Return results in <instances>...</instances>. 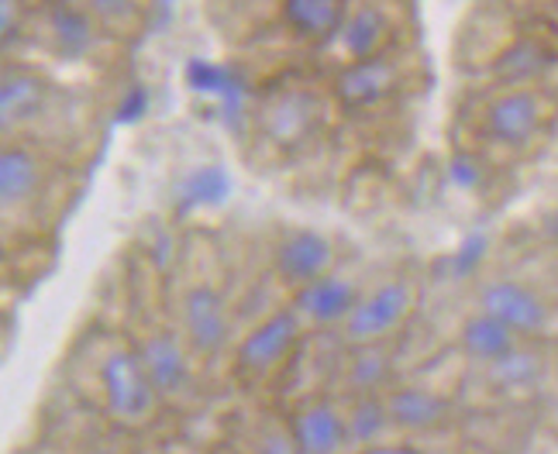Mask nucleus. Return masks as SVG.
<instances>
[{
  "instance_id": "f257e3e1",
  "label": "nucleus",
  "mask_w": 558,
  "mask_h": 454,
  "mask_svg": "<svg viewBox=\"0 0 558 454\" xmlns=\"http://www.w3.org/2000/svg\"><path fill=\"white\" fill-rule=\"evenodd\" d=\"M469 156L476 162H521L538 156L558 127V90L542 83H489L469 103Z\"/></svg>"
},
{
  "instance_id": "f03ea898",
  "label": "nucleus",
  "mask_w": 558,
  "mask_h": 454,
  "mask_svg": "<svg viewBox=\"0 0 558 454\" xmlns=\"http://www.w3.org/2000/svg\"><path fill=\"white\" fill-rule=\"evenodd\" d=\"M307 341L311 331L304 328V320L296 317L290 303H283V307H276L255 328H248L242 341L231 348L234 379L245 382V389L276 385L300 361Z\"/></svg>"
},
{
  "instance_id": "7ed1b4c3",
  "label": "nucleus",
  "mask_w": 558,
  "mask_h": 454,
  "mask_svg": "<svg viewBox=\"0 0 558 454\" xmlns=\"http://www.w3.org/2000/svg\"><path fill=\"white\" fill-rule=\"evenodd\" d=\"M97 389L104 414L121 427H145L162 403L135 341H111L97 355Z\"/></svg>"
},
{
  "instance_id": "20e7f679",
  "label": "nucleus",
  "mask_w": 558,
  "mask_h": 454,
  "mask_svg": "<svg viewBox=\"0 0 558 454\" xmlns=\"http://www.w3.org/2000/svg\"><path fill=\"white\" fill-rule=\"evenodd\" d=\"M421 279L417 275H386L376 286L362 290V299L349 320L335 331L341 344H383V341H400L403 331L411 328V320L421 310Z\"/></svg>"
},
{
  "instance_id": "39448f33",
  "label": "nucleus",
  "mask_w": 558,
  "mask_h": 454,
  "mask_svg": "<svg viewBox=\"0 0 558 454\" xmlns=\"http://www.w3.org/2000/svg\"><path fill=\"white\" fill-rule=\"evenodd\" d=\"M472 310L500 320L521 341L548 344L558 331V303L521 275H486L472 293Z\"/></svg>"
},
{
  "instance_id": "423d86ee",
  "label": "nucleus",
  "mask_w": 558,
  "mask_h": 454,
  "mask_svg": "<svg viewBox=\"0 0 558 454\" xmlns=\"http://www.w3.org/2000/svg\"><path fill=\"white\" fill-rule=\"evenodd\" d=\"M177 331L183 334L193 358L214 361L228 355L234 341V314L228 296L210 283H190L180 293Z\"/></svg>"
},
{
  "instance_id": "0eeeda50",
  "label": "nucleus",
  "mask_w": 558,
  "mask_h": 454,
  "mask_svg": "<svg viewBox=\"0 0 558 454\" xmlns=\"http://www.w3.org/2000/svg\"><path fill=\"white\" fill-rule=\"evenodd\" d=\"M407 90V62L397 52H386L362 62H341V70L331 79V97L341 111L366 114L393 103Z\"/></svg>"
},
{
  "instance_id": "6e6552de",
  "label": "nucleus",
  "mask_w": 558,
  "mask_h": 454,
  "mask_svg": "<svg viewBox=\"0 0 558 454\" xmlns=\"http://www.w3.org/2000/svg\"><path fill=\"white\" fill-rule=\"evenodd\" d=\"M283 414L296 454H349L352 430L341 396L328 393V389H314V393L293 400Z\"/></svg>"
},
{
  "instance_id": "1a4fd4ad",
  "label": "nucleus",
  "mask_w": 558,
  "mask_h": 454,
  "mask_svg": "<svg viewBox=\"0 0 558 454\" xmlns=\"http://www.w3.org/2000/svg\"><path fill=\"white\" fill-rule=\"evenodd\" d=\"M386 414L397 438H424L441 434V430L459 417V403L452 393L432 385V382H403L397 379L383 393Z\"/></svg>"
},
{
  "instance_id": "9d476101",
  "label": "nucleus",
  "mask_w": 558,
  "mask_h": 454,
  "mask_svg": "<svg viewBox=\"0 0 558 454\" xmlns=\"http://www.w3.org/2000/svg\"><path fill=\"white\" fill-rule=\"evenodd\" d=\"M362 290L366 286H362L355 275L341 272L335 266L331 272L314 279V283L293 290L287 303L296 310V317L304 320V328L311 334H335L355 310V303L362 299Z\"/></svg>"
},
{
  "instance_id": "9b49d317",
  "label": "nucleus",
  "mask_w": 558,
  "mask_h": 454,
  "mask_svg": "<svg viewBox=\"0 0 558 454\" xmlns=\"http://www.w3.org/2000/svg\"><path fill=\"white\" fill-rule=\"evenodd\" d=\"M397 344L400 341L341 344L331 376V393L341 400L386 393L397 382Z\"/></svg>"
},
{
  "instance_id": "f8f14e48",
  "label": "nucleus",
  "mask_w": 558,
  "mask_h": 454,
  "mask_svg": "<svg viewBox=\"0 0 558 454\" xmlns=\"http://www.w3.org/2000/svg\"><path fill=\"white\" fill-rule=\"evenodd\" d=\"M338 266V251L328 234L311 231V228H290L276 242L272 251V275L279 279V286L287 293L300 290L331 272Z\"/></svg>"
},
{
  "instance_id": "ddd939ff",
  "label": "nucleus",
  "mask_w": 558,
  "mask_h": 454,
  "mask_svg": "<svg viewBox=\"0 0 558 454\" xmlns=\"http://www.w3.org/2000/svg\"><path fill=\"white\" fill-rule=\"evenodd\" d=\"M56 86L35 70L14 66L0 73V142H11L28 132L52 111Z\"/></svg>"
},
{
  "instance_id": "4468645a",
  "label": "nucleus",
  "mask_w": 558,
  "mask_h": 454,
  "mask_svg": "<svg viewBox=\"0 0 558 454\" xmlns=\"http://www.w3.org/2000/svg\"><path fill=\"white\" fill-rule=\"evenodd\" d=\"M135 348L162 400H183L193 393V382H197L193 361L197 358H193L177 328H153L135 341Z\"/></svg>"
},
{
  "instance_id": "2eb2a0df",
  "label": "nucleus",
  "mask_w": 558,
  "mask_h": 454,
  "mask_svg": "<svg viewBox=\"0 0 558 454\" xmlns=\"http://www.w3.org/2000/svg\"><path fill=\"white\" fill-rule=\"evenodd\" d=\"M335 49L345 62H362V59L397 52L400 49L397 17L390 14V8L379 4V0H352L345 25H341L335 38Z\"/></svg>"
},
{
  "instance_id": "dca6fc26",
  "label": "nucleus",
  "mask_w": 558,
  "mask_h": 454,
  "mask_svg": "<svg viewBox=\"0 0 558 454\" xmlns=\"http://www.w3.org/2000/svg\"><path fill=\"white\" fill-rule=\"evenodd\" d=\"M41 35H46L49 49L66 62L90 59L107 38L100 21L83 0H49L41 8Z\"/></svg>"
},
{
  "instance_id": "f3484780",
  "label": "nucleus",
  "mask_w": 558,
  "mask_h": 454,
  "mask_svg": "<svg viewBox=\"0 0 558 454\" xmlns=\"http://www.w3.org/2000/svg\"><path fill=\"white\" fill-rule=\"evenodd\" d=\"M49 159L17 142H0V218L32 207L49 186Z\"/></svg>"
},
{
  "instance_id": "a211bd4d",
  "label": "nucleus",
  "mask_w": 558,
  "mask_h": 454,
  "mask_svg": "<svg viewBox=\"0 0 558 454\" xmlns=\"http://www.w3.org/2000/svg\"><path fill=\"white\" fill-rule=\"evenodd\" d=\"M352 0H279L283 28L307 49H331Z\"/></svg>"
},
{
  "instance_id": "6ab92c4d",
  "label": "nucleus",
  "mask_w": 558,
  "mask_h": 454,
  "mask_svg": "<svg viewBox=\"0 0 558 454\" xmlns=\"http://www.w3.org/2000/svg\"><path fill=\"white\" fill-rule=\"evenodd\" d=\"M518 344H524L513 331H507L500 320H493L480 310H472L456 338V348L465 358L469 369H486V365L500 361L504 355H510Z\"/></svg>"
},
{
  "instance_id": "aec40b11",
  "label": "nucleus",
  "mask_w": 558,
  "mask_h": 454,
  "mask_svg": "<svg viewBox=\"0 0 558 454\" xmlns=\"http://www.w3.org/2000/svg\"><path fill=\"white\" fill-rule=\"evenodd\" d=\"M320 118V103L307 90H283L276 94L266 107V127L272 142L279 145H296L304 142Z\"/></svg>"
},
{
  "instance_id": "412c9836",
  "label": "nucleus",
  "mask_w": 558,
  "mask_h": 454,
  "mask_svg": "<svg viewBox=\"0 0 558 454\" xmlns=\"http://www.w3.org/2000/svg\"><path fill=\"white\" fill-rule=\"evenodd\" d=\"M239 444L248 454H296L287 414H276V409L259 414V420L245 430V441H239Z\"/></svg>"
},
{
  "instance_id": "4be33fe9",
  "label": "nucleus",
  "mask_w": 558,
  "mask_h": 454,
  "mask_svg": "<svg viewBox=\"0 0 558 454\" xmlns=\"http://www.w3.org/2000/svg\"><path fill=\"white\" fill-rule=\"evenodd\" d=\"M90 8V14L100 21V28L111 35L138 21V0H83Z\"/></svg>"
},
{
  "instance_id": "5701e85b",
  "label": "nucleus",
  "mask_w": 558,
  "mask_h": 454,
  "mask_svg": "<svg viewBox=\"0 0 558 454\" xmlns=\"http://www.w3.org/2000/svg\"><path fill=\"white\" fill-rule=\"evenodd\" d=\"M25 32H28L25 0H0V52L14 49Z\"/></svg>"
},
{
  "instance_id": "b1692460",
  "label": "nucleus",
  "mask_w": 558,
  "mask_h": 454,
  "mask_svg": "<svg viewBox=\"0 0 558 454\" xmlns=\"http://www.w3.org/2000/svg\"><path fill=\"white\" fill-rule=\"evenodd\" d=\"M225 193V176L221 169H201L186 180V200L193 204H210Z\"/></svg>"
},
{
  "instance_id": "393cba45",
  "label": "nucleus",
  "mask_w": 558,
  "mask_h": 454,
  "mask_svg": "<svg viewBox=\"0 0 558 454\" xmlns=\"http://www.w3.org/2000/svg\"><path fill=\"white\" fill-rule=\"evenodd\" d=\"M352 454H424V451L411 438H383V441L355 447Z\"/></svg>"
},
{
  "instance_id": "a878e982",
  "label": "nucleus",
  "mask_w": 558,
  "mask_h": 454,
  "mask_svg": "<svg viewBox=\"0 0 558 454\" xmlns=\"http://www.w3.org/2000/svg\"><path fill=\"white\" fill-rule=\"evenodd\" d=\"M538 25L558 35V0H538Z\"/></svg>"
},
{
  "instance_id": "bb28decb",
  "label": "nucleus",
  "mask_w": 558,
  "mask_h": 454,
  "mask_svg": "<svg viewBox=\"0 0 558 454\" xmlns=\"http://www.w3.org/2000/svg\"><path fill=\"white\" fill-rule=\"evenodd\" d=\"M207 454H248L239 441H218V444H214Z\"/></svg>"
},
{
  "instance_id": "cd10ccee",
  "label": "nucleus",
  "mask_w": 558,
  "mask_h": 454,
  "mask_svg": "<svg viewBox=\"0 0 558 454\" xmlns=\"http://www.w3.org/2000/svg\"><path fill=\"white\" fill-rule=\"evenodd\" d=\"M73 454H118V451H111V447H80Z\"/></svg>"
},
{
  "instance_id": "c85d7f7f",
  "label": "nucleus",
  "mask_w": 558,
  "mask_h": 454,
  "mask_svg": "<svg viewBox=\"0 0 558 454\" xmlns=\"http://www.w3.org/2000/svg\"><path fill=\"white\" fill-rule=\"evenodd\" d=\"M448 454H483V451H469V447H462V451H448Z\"/></svg>"
}]
</instances>
